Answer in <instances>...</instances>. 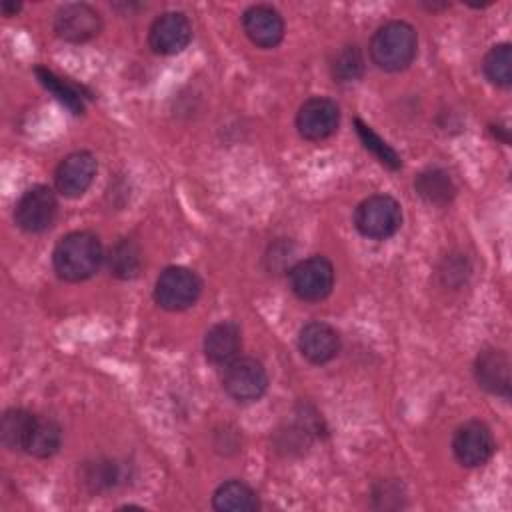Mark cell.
Returning a JSON list of instances; mask_svg holds the SVG:
<instances>
[{"label": "cell", "instance_id": "8fae6325", "mask_svg": "<svg viewBox=\"0 0 512 512\" xmlns=\"http://www.w3.org/2000/svg\"><path fill=\"white\" fill-rule=\"evenodd\" d=\"M96 170V156L88 150H76L58 164L54 172L56 190L66 198H80L94 182Z\"/></svg>", "mask_w": 512, "mask_h": 512}, {"label": "cell", "instance_id": "e0dca14e", "mask_svg": "<svg viewBox=\"0 0 512 512\" xmlns=\"http://www.w3.org/2000/svg\"><path fill=\"white\" fill-rule=\"evenodd\" d=\"M38 416L24 408H8L0 420V438L8 450H26Z\"/></svg>", "mask_w": 512, "mask_h": 512}, {"label": "cell", "instance_id": "7402d4cb", "mask_svg": "<svg viewBox=\"0 0 512 512\" xmlns=\"http://www.w3.org/2000/svg\"><path fill=\"white\" fill-rule=\"evenodd\" d=\"M62 444V428L52 418H38L28 440L26 452L36 458H50L60 450Z\"/></svg>", "mask_w": 512, "mask_h": 512}, {"label": "cell", "instance_id": "52a82bcc", "mask_svg": "<svg viewBox=\"0 0 512 512\" xmlns=\"http://www.w3.org/2000/svg\"><path fill=\"white\" fill-rule=\"evenodd\" d=\"M56 214V192L46 184H36L18 198L14 208V222L20 230L28 234H40L54 224Z\"/></svg>", "mask_w": 512, "mask_h": 512}, {"label": "cell", "instance_id": "4316f807", "mask_svg": "<svg viewBox=\"0 0 512 512\" xmlns=\"http://www.w3.org/2000/svg\"><path fill=\"white\" fill-rule=\"evenodd\" d=\"M18 10H20V4H8V2H4V4H2V12H4L6 16L16 14Z\"/></svg>", "mask_w": 512, "mask_h": 512}, {"label": "cell", "instance_id": "7a4b0ae2", "mask_svg": "<svg viewBox=\"0 0 512 512\" xmlns=\"http://www.w3.org/2000/svg\"><path fill=\"white\" fill-rule=\"evenodd\" d=\"M418 52V34L404 20H390L376 28L370 38V58L384 72L408 68Z\"/></svg>", "mask_w": 512, "mask_h": 512}, {"label": "cell", "instance_id": "8992f818", "mask_svg": "<svg viewBox=\"0 0 512 512\" xmlns=\"http://www.w3.org/2000/svg\"><path fill=\"white\" fill-rule=\"evenodd\" d=\"M290 288L304 302H320L334 288V266L324 256H310L288 270Z\"/></svg>", "mask_w": 512, "mask_h": 512}, {"label": "cell", "instance_id": "9c48e42d", "mask_svg": "<svg viewBox=\"0 0 512 512\" xmlns=\"http://www.w3.org/2000/svg\"><path fill=\"white\" fill-rule=\"evenodd\" d=\"M496 450L492 430L480 420H468L452 436V452L462 466L476 468L486 464Z\"/></svg>", "mask_w": 512, "mask_h": 512}, {"label": "cell", "instance_id": "ffe728a7", "mask_svg": "<svg viewBox=\"0 0 512 512\" xmlns=\"http://www.w3.org/2000/svg\"><path fill=\"white\" fill-rule=\"evenodd\" d=\"M142 268L140 246L132 238L118 240L108 252V270L118 280H132Z\"/></svg>", "mask_w": 512, "mask_h": 512}, {"label": "cell", "instance_id": "ba28073f", "mask_svg": "<svg viewBox=\"0 0 512 512\" xmlns=\"http://www.w3.org/2000/svg\"><path fill=\"white\" fill-rule=\"evenodd\" d=\"M340 124V108L326 96L304 100L296 112V128L304 140L320 142L330 138Z\"/></svg>", "mask_w": 512, "mask_h": 512}, {"label": "cell", "instance_id": "3957f363", "mask_svg": "<svg viewBox=\"0 0 512 512\" xmlns=\"http://www.w3.org/2000/svg\"><path fill=\"white\" fill-rule=\"evenodd\" d=\"M354 226L370 240H386L402 226V206L388 194L368 196L354 210Z\"/></svg>", "mask_w": 512, "mask_h": 512}, {"label": "cell", "instance_id": "30bf717a", "mask_svg": "<svg viewBox=\"0 0 512 512\" xmlns=\"http://www.w3.org/2000/svg\"><path fill=\"white\" fill-rule=\"evenodd\" d=\"M102 30V18L96 8L84 2H70L56 10L54 14V32L58 38L82 44L98 36Z\"/></svg>", "mask_w": 512, "mask_h": 512}, {"label": "cell", "instance_id": "d4e9b609", "mask_svg": "<svg viewBox=\"0 0 512 512\" xmlns=\"http://www.w3.org/2000/svg\"><path fill=\"white\" fill-rule=\"evenodd\" d=\"M354 126H356V134H358L360 142L364 144L366 150H370L378 158V162H382L390 170H398L402 166L398 152L386 140H382L368 124H364L360 118H356Z\"/></svg>", "mask_w": 512, "mask_h": 512}, {"label": "cell", "instance_id": "484cf974", "mask_svg": "<svg viewBox=\"0 0 512 512\" xmlns=\"http://www.w3.org/2000/svg\"><path fill=\"white\" fill-rule=\"evenodd\" d=\"M120 478H122V472L114 460H96L86 464L82 470V482L92 492L110 490L116 484H120Z\"/></svg>", "mask_w": 512, "mask_h": 512}, {"label": "cell", "instance_id": "d6986e66", "mask_svg": "<svg viewBox=\"0 0 512 512\" xmlns=\"http://www.w3.org/2000/svg\"><path fill=\"white\" fill-rule=\"evenodd\" d=\"M414 188L426 202L436 206H444L456 196V186L450 174L442 168H428L420 172L414 180Z\"/></svg>", "mask_w": 512, "mask_h": 512}, {"label": "cell", "instance_id": "5b68a950", "mask_svg": "<svg viewBox=\"0 0 512 512\" xmlns=\"http://www.w3.org/2000/svg\"><path fill=\"white\" fill-rule=\"evenodd\" d=\"M222 386L236 402H256L268 390V372L260 360L252 356H238L224 366Z\"/></svg>", "mask_w": 512, "mask_h": 512}, {"label": "cell", "instance_id": "7c38bea8", "mask_svg": "<svg viewBox=\"0 0 512 512\" xmlns=\"http://www.w3.org/2000/svg\"><path fill=\"white\" fill-rule=\"evenodd\" d=\"M192 40V24L184 12L160 14L148 30V44L152 52L172 56L182 52Z\"/></svg>", "mask_w": 512, "mask_h": 512}, {"label": "cell", "instance_id": "2e32d148", "mask_svg": "<svg viewBox=\"0 0 512 512\" xmlns=\"http://www.w3.org/2000/svg\"><path fill=\"white\" fill-rule=\"evenodd\" d=\"M204 356L214 366H226L240 356L242 332L232 320H222L210 326L204 334Z\"/></svg>", "mask_w": 512, "mask_h": 512}, {"label": "cell", "instance_id": "9a60e30c", "mask_svg": "<svg viewBox=\"0 0 512 512\" xmlns=\"http://www.w3.org/2000/svg\"><path fill=\"white\" fill-rule=\"evenodd\" d=\"M298 350L310 364H326L340 352V334L326 322H308L298 332Z\"/></svg>", "mask_w": 512, "mask_h": 512}, {"label": "cell", "instance_id": "603a6c76", "mask_svg": "<svg viewBox=\"0 0 512 512\" xmlns=\"http://www.w3.org/2000/svg\"><path fill=\"white\" fill-rule=\"evenodd\" d=\"M484 74L498 88H510L512 84V48L508 42L492 46L484 56Z\"/></svg>", "mask_w": 512, "mask_h": 512}, {"label": "cell", "instance_id": "cb8c5ba5", "mask_svg": "<svg viewBox=\"0 0 512 512\" xmlns=\"http://www.w3.org/2000/svg\"><path fill=\"white\" fill-rule=\"evenodd\" d=\"M332 76L338 82H354L364 74V56L356 44L342 46L332 58Z\"/></svg>", "mask_w": 512, "mask_h": 512}, {"label": "cell", "instance_id": "5bb4252c", "mask_svg": "<svg viewBox=\"0 0 512 512\" xmlns=\"http://www.w3.org/2000/svg\"><path fill=\"white\" fill-rule=\"evenodd\" d=\"M474 378L490 394L510 398V358L500 348H486L474 360Z\"/></svg>", "mask_w": 512, "mask_h": 512}, {"label": "cell", "instance_id": "44dd1931", "mask_svg": "<svg viewBox=\"0 0 512 512\" xmlns=\"http://www.w3.org/2000/svg\"><path fill=\"white\" fill-rule=\"evenodd\" d=\"M34 74L40 80V84L48 92H52L56 96V100L60 104H64L72 114H82L84 112V96H82V92L76 86H72L70 82L62 80L60 76H56L52 70H48L44 66H36Z\"/></svg>", "mask_w": 512, "mask_h": 512}, {"label": "cell", "instance_id": "4fadbf2b", "mask_svg": "<svg viewBox=\"0 0 512 512\" xmlns=\"http://www.w3.org/2000/svg\"><path fill=\"white\" fill-rule=\"evenodd\" d=\"M242 28L248 40L258 48H274L284 38V20L268 4H254L242 14Z\"/></svg>", "mask_w": 512, "mask_h": 512}, {"label": "cell", "instance_id": "6da1fadb", "mask_svg": "<svg viewBox=\"0 0 512 512\" xmlns=\"http://www.w3.org/2000/svg\"><path fill=\"white\" fill-rule=\"evenodd\" d=\"M104 260L102 242L88 230H76L62 236L52 252V266L58 278L82 282L92 278Z\"/></svg>", "mask_w": 512, "mask_h": 512}, {"label": "cell", "instance_id": "277c9868", "mask_svg": "<svg viewBox=\"0 0 512 512\" xmlns=\"http://www.w3.org/2000/svg\"><path fill=\"white\" fill-rule=\"evenodd\" d=\"M202 294L200 276L186 266H168L154 284V300L168 312H180L196 304Z\"/></svg>", "mask_w": 512, "mask_h": 512}, {"label": "cell", "instance_id": "ac0fdd59", "mask_svg": "<svg viewBox=\"0 0 512 512\" xmlns=\"http://www.w3.org/2000/svg\"><path fill=\"white\" fill-rule=\"evenodd\" d=\"M212 506L220 512H254L260 508L256 492L242 480L222 482L214 496Z\"/></svg>", "mask_w": 512, "mask_h": 512}]
</instances>
